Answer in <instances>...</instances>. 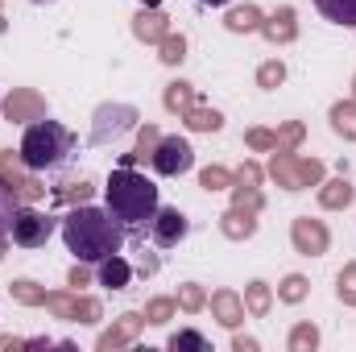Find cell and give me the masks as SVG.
<instances>
[{"instance_id": "obj_50", "label": "cell", "mask_w": 356, "mask_h": 352, "mask_svg": "<svg viewBox=\"0 0 356 352\" xmlns=\"http://www.w3.org/2000/svg\"><path fill=\"white\" fill-rule=\"evenodd\" d=\"M0 108H4V99H0Z\"/></svg>"}, {"instance_id": "obj_28", "label": "cell", "mask_w": 356, "mask_h": 352, "mask_svg": "<svg viewBox=\"0 0 356 352\" xmlns=\"http://www.w3.org/2000/svg\"><path fill=\"white\" fill-rule=\"evenodd\" d=\"M232 207L261 211V207H266V195H261V186H253V182H232Z\"/></svg>"}, {"instance_id": "obj_15", "label": "cell", "mask_w": 356, "mask_h": 352, "mask_svg": "<svg viewBox=\"0 0 356 352\" xmlns=\"http://www.w3.org/2000/svg\"><path fill=\"white\" fill-rule=\"evenodd\" d=\"M166 33H170V17H166V13H158V8H141V13L133 17V38H137V42L158 46Z\"/></svg>"}, {"instance_id": "obj_44", "label": "cell", "mask_w": 356, "mask_h": 352, "mask_svg": "<svg viewBox=\"0 0 356 352\" xmlns=\"http://www.w3.org/2000/svg\"><path fill=\"white\" fill-rule=\"evenodd\" d=\"M257 349H261V344H257L253 336H236V340H232V352H257Z\"/></svg>"}, {"instance_id": "obj_38", "label": "cell", "mask_w": 356, "mask_h": 352, "mask_svg": "<svg viewBox=\"0 0 356 352\" xmlns=\"http://www.w3.org/2000/svg\"><path fill=\"white\" fill-rule=\"evenodd\" d=\"M336 298H340L344 307H356V262H348L340 269V278H336Z\"/></svg>"}, {"instance_id": "obj_22", "label": "cell", "mask_w": 356, "mask_h": 352, "mask_svg": "<svg viewBox=\"0 0 356 352\" xmlns=\"http://www.w3.org/2000/svg\"><path fill=\"white\" fill-rule=\"evenodd\" d=\"M269 307H273V290H269V282L253 278V282L245 286V311H249L253 319H266Z\"/></svg>"}, {"instance_id": "obj_27", "label": "cell", "mask_w": 356, "mask_h": 352, "mask_svg": "<svg viewBox=\"0 0 356 352\" xmlns=\"http://www.w3.org/2000/svg\"><path fill=\"white\" fill-rule=\"evenodd\" d=\"M286 349L290 352H315L319 349V328L315 323H294L290 336H286Z\"/></svg>"}, {"instance_id": "obj_16", "label": "cell", "mask_w": 356, "mask_h": 352, "mask_svg": "<svg viewBox=\"0 0 356 352\" xmlns=\"http://www.w3.org/2000/svg\"><path fill=\"white\" fill-rule=\"evenodd\" d=\"M211 315H216L228 332H236V328L245 323V298H241L236 290H216V294H211Z\"/></svg>"}, {"instance_id": "obj_33", "label": "cell", "mask_w": 356, "mask_h": 352, "mask_svg": "<svg viewBox=\"0 0 356 352\" xmlns=\"http://www.w3.org/2000/svg\"><path fill=\"white\" fill-rule=\"evenodd\" d=\"M158 58H162L166 67H178V63L186 58V38H182V33H166V38L158 42Z\"/></svg>"}, {"instance_id": "obj_47", "label": "cell", "mask_w": 356, "mask_h": 352, "mask_svg": "<svg viewBox=\"0 0 356 352\" xmlns=\"http://www.w3.org/2000/svg\"><path fill=\"white\" fill-rule=\"evenodd\" d=\"M0 262H4V237H0Z\"/></svg>"}, {"instance_id": "obj_11", "label": "cell", "mask_w": 356, "mask_h": 352, "mask_svg": "<svg viewBox=\"0 0 356 352\" xmlns=\"http://www.w3.org/2000/svg\"><path fill=\"white\" fill-rule=\"evenodd\" d=\"M145 228H149V241H154L158 249H175L178 241H186L191 220H186L178 207H158V211H154V220H149Z\"/></svg>"}, {"instance_id": "obj_25", "label": "cell", "mask_w": 356, "mask_h": 352, "mask_svg": "<svg viewBox=\"0 0 356 352\" xmlns=\"http://www.w3.org/2000/svg\"><path fill=\"white\" fill-rule=\"evenodd\" d=\"M315 8H319L332 25H348V29H356V0H315Z\"/></svg>"}, {"instance_id": "obj_23", "label": "cell", "mask_w": 356, "mask_h": 352, "mask_svg": "<svg viewBox=\"0 0 356 352\" xmlns=\"http://www.w3.org/2000/svg\"><path fill=\"white\" fill-rule=\"evenodd\" d=\"M162 104H166V112L186 116V112L195 108V88H191L186 79H175V83H166V91H162Z\"/></svg>"}, {"instance_id": "obj_39", "label": "cell", "mask_w": 356, "mask_h": 352, "mask_svg": "<svg viewBox=\"0 0 356 352\" xmlns=\"http://www.w3.org/2000/svg\"><path fill=\"white\" fill-rule=\"evenodd\" d=\"M54 199H58V203H88L91 199V182L88 178H79V182H63V186H54Z\"/></svg>"}, {"instance_id": "obj_13", "label": "cell", "mask_w": 356, "mask_h": 352, "mask_svg": "<svg viewBox=\"0 0 356 352\" xmlns=\"http://www.w3.org/2000/svg\"><path fill=\"white\" fill-rule=\"evenodd\" d=\"M4 116H8L13 125H33V120L46 116V99L33 88H13V95L4 99Z\"/></svg>"}, {"instance_id": "obj_4", "label": "cell", "mask_w": 356, "mask_h": 352, "mask_svg": "<svg viewBox=\"0 0 356 352\" xmlns=\"http://www.w3.org/2000/svg\"><path fill=\"white\" fill-rule=\"evenodd\" d=\"M269 178L282 191H307L323 182V162L319 158H294L290 150H273L269 158Z\"/></svg>"}, {"instance_id": "obj_19", "label": "cell", "mask_w": 356, "mask_h": 352, "mask_svg": "<svg viewBox=\"0 0 356 352\" xmlns=\"http://www.w3.org/2000/svg\"><path fill=\"white\" fill-rule=\"evenodd\" d=\"M129 282H133V265L124 262L120 253H112V257L99 262V286H108V290H124Z\"/></svg>"}, {"instance_id": "obj_26", "label": "cell", "mask_w": 356, "mask_h": 352, "mask_svg": "<svg viewBox=\"0 0 356 352\" xmlns=\"http://www.w3.org/2000/svg\"><path fill=\"white\" fill-rule=\"evenodd\" d=\"M182 120H186L191 133H220V129H224V116H220L216 108H199V104H195Z\"/></svg>"}, {"instance_id": "obj_17", "label": "cell", "mask_w": 356, "mask_h": 352, "mask_svg": "<svg viewBox=\"0 0 356 352\" xmlns=\"http://www.w3.org/2000/svg\"><path fill=\"white\" fill-rule=\"evenodd\" d=\"M220 232H224L228 241H249V237L257 232V211H245V207H228V211L220 216Z\"/></svg>"}, {"instance_id": "obj_40", "label": "cell", "mask_w": 356, "mask_h": 352, "mask_svg": "<svg viewBox=\"0 0 356 352\" xmlns=\"http://www.w3.org/2000/svg\"><path fill=\"white\" fill-rule=\"evenodd\" d=\"M245 145H249V150H257V154H273L277 133H269V129H249V133H245Z\"/></svg>"}, {"instance_id": "obj_41", "label": "cell", "mask_w": 356, "mask_h": 352, "mask_svg": "<svg viewBox=\"0 0 356 352\" xmlns=\"http://www.w3.org/2000/svg\"><path fill=\"white\" fill-rule=\"evenodd\" d=\"M158 137H162V133H158V129H154V125H145V129H141V133H137V150H133V154H137V158H141V162H145V158H149V154H154V145H158Z\"/></svg>"}, {"instance_id": "obj_7", "label": "cell", "mask_w": 356, "mask_h": 352, "mask_svg": "<svg viewBox=\"0 0 356 352\" xmlns=\"http://www.w3.org/2000/svg\"><path fill=\"white\" fill-rule=\"evenodd\" d=\"M0 178L13 186V195H17L21 203L46 199V182L38 178V170L25 175V162H21V154H13V150H0Z\"/></svg>"}, {"instance_id": "obj_37", "label": "cell", "mask_w": 356, "mask_h": 352, "mask_svg": "<svg viewBox=\"0 0 356 352\" xmlns=\"http://www.w3.org/2000/svg\"><path fill=\"white\" fill-rule=\"evenodd\" d=\"M302 137H307V125H302V120H286V125L277 129V145H273V150H290V154H294V150L302 145Z\"/></svg>"}, {"instance_id": "obj_36", "label": "cell", "mask_w": 356, "mask_h": 352, "mask_svg": "<svg viewBox=\"0 0 356 352\" xmlns=\"http://www.w3.org/2000/svg\"><path fill=\"white\" fill-rule=\"evenodd\" d=\"M17 207H21V199L13 195V186L0 178V237H8V228H13V216H17Z\"/></svg>"}, {"instance_id": "obj_42", "label": "cell", "mask_w": 356, "mask_h": 352, "mask_svg": "<svg viewBox=\"0 0 356 352\" xmlns=\"http://www.w3.org/2000/svg\"><path fill=\"white\" fill-rule=\"evenodd\" d=\"M261 178H266V170H261L257 162H245V166L236 170V182H253V186H261Z\"/></svg>"}, {"instance_id": "obj_30", "label": "cell", "mask_w": 356, "mask_h": 352, "mask_svg": "<svg viewBox=\"0 0 356 352\" xmlns=\"http://www.w3.org/2000/svg\"><path fill=\"white\" fill-rule=\"evenodd\" d=\"M178 307H182L186 315H199V311L207 307V290H203L199 282H182V286H178Z\"/></svg>"}, {"instance_id": "obj_48", "label": "cell", "mask_w": 356, "mask_h": 352, "mask_svg": "<svg viewBox=\"0 0 356 352\" xmlns=\"http://www.w3.org/2000/svg\"><path fill=\"white\" fill-rule=\"evenodd\" d=\"M33 4H54V0H33Z\"/></svg>"}, {"instance_id": "obj_24", "label": "cell", "mask_w": 356, "mask_h": 352, "mask_svg": "<svg viewBox=\"0 0 356 352\" xmlns=\"http://www.w3.org/2000/svg\"><path fill=\"white\" fill-rule=\"evenodd\" d=\"M8 294L21 307H46V286H38L33 278H13L8 282Z\"/></svg>"}, {"instance_id": "obj_1", "label": "cell", "mask_w": 356, "mask_h": 352, "mask_svg": "<svg viewBox=\"0 0 356 352\" xmlns=\"http://www.w3.org/2000/svg\"><path fill=\"white\" fill-rule=\"evenodd\" d=\"M124 232H129V228H124L112 211L91 207V203L71 207L67 220H63V241H67V249H71L83 265H99L104 257L120 253Z\"/></svg>"}, {"instance_id": "obj_46", "label": "cell", "mask_w": 356, "mask_h": 352, "mask_svg": "<svg viewBox=\"0 0 356 352\" xmlns=\"http://www.w3.org/2000/svg\"><path fill=\"white\" fill-rule=\"evenodd\" d=\"M4 29H8V21H4V13H0V33H4Z\"/></svg>"}, {"instance_id": "obj_49", "label": "cell", "mask_w": 356, "mask_h": 352, "mask_svg": "<svg viewBox=\"0 0 356 352\" xmlns=\"http://www.w3.org/2000/svg\"><path fill=\"white\" fill-rule=\"evenodd\" d=\"M353 99H356V75H353Z\"/></svg>"}, {"instance_id": "obj_43", "label": "cell", "mask_w": 356, "mask_h": 352, "mask_svg": "<svg viewBox=\"0 0 356 352\" xmlns=\"http://www.w3.org/2000/svg\"><path fill=\"white\" fill-rule=\"evenodd\" d=\"M67 282H71L75 290H83V286H88V282H91V273H88V269H83V265H75V269L67 273Z\"/></svg>"}, {"instance_id": "obj_6", "label": "cell", "mask_w": 356, "mask_h": 352, "mask_svg": "<svg viewBox=\"0 0 356 352\" xmlns=\"http://www.w3.org/2000/svg\"><path fill=\"white\" fill-rule=\"evenodd\" d=\"M137 120H141V112H137L133 104H99L95 116H91V145H108V141H116V137L129 133Z\"/></svg>"}, {"instance_id": "obj_32", "label": "cell", "mask_w": 356, "mask_h": 352, "mask_svg": "<svg viewBox=\"0 0 356 352\" xmlns=\"http://www.w3.org/2000/svg\"><path fill=\"white\" fill-rule=\"evenodd\" d=\"M175 311H178V298H149V303H145V323L166 328V323L175 319Z\"/></svg>"}, {"instance_id": "obj_35", "label": "cell", "mask_w": 356, "mask_h": 352, "mask_svg": "<svg viewBox=\"0 0 356 352\" xmlns=\"http://www.w3.org/2000/svg\"><path fill=\"white\" fill-rule=\"evenodd\" d=\"M282 83H286V63L282 58H269V63L257 67V88L261 91H273V88H282Z\"/></svg>"}, {"instance_id": "obj_8", "label": "cell", "mask_w": 356, "mask_h": 352, "mask_svg": "<svg viewBox=\"0 0 356 352\" xmlns=\"http://www.w3.org/2000/svg\"><path fill=\"white\" fill-rule=\"evenodd\" d=\"M50 232H54V216H46L38 207H17L13 228H8L13 245H21V249H42L50 241Z\"/></svg>"}, {"instance_id": "obj_14", "label": "cell", "mask_w": 356, "mask_h": 352, "mask_svg": "<svg viewBox=\"0 0 356 352\" xmlns=\"http://www.w3.org/2000/svg\"><path fill=\"white\" fill-rule=\"evenodd\" d=\"M257 33H266V42H273V46H290V42L298 38V13H294L290 4L273 8L266 21H261V29H257Z\"/></svg>"}, {"instance_id": "obj_21", "label": "cell", "mask_w": 356, "mask_h": 352, "mask_svg": "<svg viewBox=\"0 0 356 352\" xmlns=\"http://www.w3.org/2000/svg\"><path fill=\"white\" fill-rule=\"evenodd\" d=\"M327 120H332V133H336V137L356 141V99H340V104H332Z\"/></svg>"}, {"instance_id": "obj_18", "label": "cell", "mask_w": 356, "mask_h": 352, "mask_svg": "<svg viewBox=\"0 0 356 352\" xmlns=\"http://www.w3.org/2000/svg\"><path fill=\"white\" fill-rule=\"evenodd\" d=\"M356 199V186L348 178H332V182H319V207H327V211H340V207H348Z\"/></svg>"}, {"instance_id": "obj_29", "label": "cell", "mask_w": 356, "mask_h": 352, "mask_svg": "<svg viewBox=\"0 0 356 352\" xmlns=\"http://www.w3.org/2000/svg\"><path fill=\"white\" fill-rule=\"evenodd\" d=\"M307 294H311V282H307L302 273H286V278L277 282V298H282V303H290V307H294V303H302Z\"/></svg>"}, {"instance_id": "obj_20", "label": "cell", "mask_w": 356, "mask_h": 352, "mask_svg": "<svg viewBox=\"0 0 356 352\" xmlns=\"http://www.w3.org/2000/svg\"><path fill=\"white\" fill-rule=\"evenodd\" d=\"M261 21H266V13H261L257 4H241V8H228V17H224L228 33H257V29H261Z\"/></svg>"}, {"instance_id": "obj_34", "label": "cell", "mask_w": 356, "mask_h": 352, "mask_svg": "<svg viewBox=\"0 0 356 352\" xmlns=\"http://www.w3.org/2000/svg\"><path fill=\"white\" fill-rule=\"evenodd\" d=\"M232 182H236V175L224 170V166H203L199 170V186L203 191H232Z\"/></svg>"}, {"instance_id": "obj_12", "label": "cell", "mask_w": 356, "mask_h": 352, "mask_svg": "<svg viewBox=\"0 0 356 352\" xmlns=\"http://www.w3.org/2000/svg\"><path fill=\"white\" fill-rule=\"evenodd\" d=\"M141 328H145V315L141 311H124L108 332H99V340H95V349L99 352H116L124 349V344H133L137 336H141Z\"/></svg>"}, {"instance_id": "obj_45", "label": "cell", "mask_w": 356, "mask_h": 352, "mask_svg": "<svg viewBox=\"0 0 356 352\" xmlns=\"http://www.w3.org/2000/svg\"><path fill=\"white\" fill-rule=\"evenodd\" d=\"M199 4H211V8H220V4H228V0H199Z\"/></svg>"}, {"instance_id": "obj_3", "label": "cell", "mask_w": 356, "mask_h": 352, "mask_svg": "<svg viewBox=\"0 0 356 352\" xmlns=\"http://www.w3.org/2000/svg\"><path fill=\"white\" fill-rule=\"evenodd\" d=\"M71 150H75V133L67 129V125H58V120H50V116H42V120H33L29 129H25V137H21V162H25V170H54V166H63L67 158H71Z\"/></svg>"}, {"instance_id": "obj_2", "label": "cell", "mask_w": 356, "mask_h": 352, "mask_svg": "<svg viewBox=\"0 0 356 352\" xmlns=\"http://www.w3.org/2000/svg\"><path fill=\"white\" fill-rule=\"evenodd\" d=\"M104 195H108V211H112L124 228H133V232H141V228L154 220V211H158V186L145 175H137L133 166H116V170L108 175Z\"/></svg>"}, {"instance_id": "obj_5", "label": "cell", "mask_w": 356, "mask_h": 352, "mask_svg": "<svg viewBox=\"0 0 356 352\" xmlns=\"http://www.w3.org/2000/svg\"><path fill=\"white\" fill-rule=\"evenodd\" d=\"M46 311L63 323H99L104 319V307L99 298L79 294V290H50L46 294Z\"/></svg>"}, {"instance_id": "obj_9", "label": "cell", "mask_w": 356, "mask_h": 352, "mask_svg": "<svg viewBox=\"0 0 356 352\" xmlns=\"http://www.w3.org/2000/svg\"><path fill=\"white\" fill-rule=\"evenodd\" d=\"M149 166L162 178H178L195 166V150H191L182 137H158V145H154V154H149Z\"/></svg>"}, {"instance_id": "obj_31", "label": "cell", "mask_w": 356, "mask_h": 352, "mask_svg": "<svg viewBox=\"0 0 356 352\" xmlns=\"http://www.w3.org/2000/svg\"><path fill=\"white\" fill-rule=\"evenodd\" d=\"M166 349L170 352H207V336L195 332V328H182V332H175V336L166 340Z\"/></svg>"}, {"instance_id": "obj_10", "label": "cell", "mask_w": 356, "mask_h": 352, "mask_svg": "<svg viewBox=\"0 0 356 352\" xmlns=\"http://www.w3.org/2000/svg\"><path fill=\"white\" fill-rule=\"evenodd\" d=\"M290 245H294V253H302V257H323V253L332 249V232H327L323 220L298 216V220L290 224Z\"/></svg>"}]
</instances>
